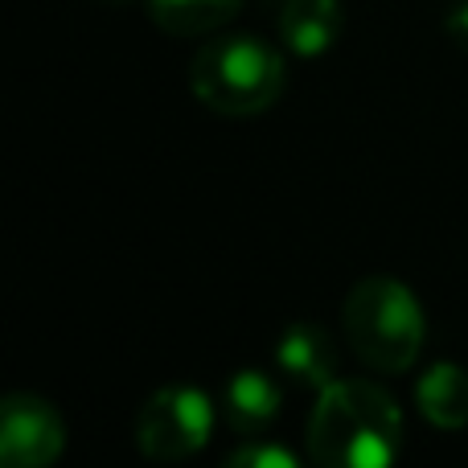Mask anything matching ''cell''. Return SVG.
<instances>
[{"instance_id":"cell-12","label":"cell","mask_w":468,"mask_h":468,"mask_svg":"<svg viewBox=\"0 0 468 468\" xmlns=\"http://www.w3.org/2000/svg\"><path fill=\"white\" fill-rule=\"evenodd\" d=\"M448 37H452L456 46L468 54V5H461V8H452V13H448Z\"/></svg>"},{"instance_id":"cell-4","label":"cell","mask_w":468,"mask_h":468,"mask_svg":"<svg viewBox=\"0 0 468 468\" xmlns=\"http://www.w3.org/2000/svg\"><path fill=\"white\" fill-rule=\"evenodd\" d=\"M214 403L197 387H161L136 411V448L153 464H181L214 436Z\"/></svg>"},{"instance_id":"cell-13","label":"cell","mask_w":468,"mask_h":468,"mask_svg":"<svg viewBox=\"0 0 468 468\" xmlns=\"http://www.w3.org/2000/svg\"><path fill=\"white\" fill-rule=\"evenodd\" d=\"M103 5H128V0H103Z\"/></svg>"},{"instance_id":"cell-1","label":"cell","mask_w":468,"mask_h":468,"mask_svg":"<svg viewBox=\"0 0 468 468\" xmlns=\"http://www.w3.org/2000/svg\"><path fill=\"white\" fill-rule=\"evenodd\" d=\"M313 468H395L403 452V411L370 378H337L316 390L308 415Z\"/></svg>"},{"instance_id":"cell-2","label":"cell","mask_w":468,"mask_h":468,"mask_svg":"<svg viewBox=\"0 0 468 468\" xmlns=\"http://www.w3.org/2000/svg\"><path fill=\"white\" fill-rule=\"evenodd\" d=\"M341 333L374 374H407L423 354V304L395 275H366L346 292Z\"/></svg>"},{"instance_id":"cell-11","label":"cell","mask_w":468,"mask_h":468,"mask_svg":"<svg viewBox=\"0 0 468 468\" xmlns=\"http://www.w3.org/2000/svg\"><path fill=\"white\" fill-rule=\"evenodd\" d=\"M222 468H308V464L300 461L292 448L267 440V444H242V448H234L227 461H222Z\"/></svg>"},{"instance_id":"cell-10","label":"cell","mask_w":468,"mask_h":468,"mask_svg":"<svg viewBox=\"0 0 468 468\" xmlns=\"http://www.w3.org/2000/svg\"><path fill=\"white\" fill-rule=\"evenodd\" d=\"M242 8V0H148V13L173 37L214 33Z\"/></svg>"},{"instance_id":"cell-14","label":"cell","mask_w":468,"mask_h":468,"mask_svg":"<svg viewBox=\"0 0 468 468\" xmlns=\"http://www.w3.org/2000/svg\"><path fill=\"white\" fill-rule=\"evenodd\" d=\"M271 5H275V8H280V5H283V0H271Z\"/></svg>"},{"instance_id":"cell-9","label":"cell","mask_w":468,"mask_h":468,"mask_svg":"<svg viewBox=\"0 0 468 468\" xmlns=\"http://www.w3.org/2000/svg\"><path fill=\"white\" fill-rule=\"evenodd\" d=\"M415 407L440 431L468 428V370L461 362H431L415 382Z\"/></svg>"},{"instance_id":"cell-8","label":"cell","mask_w":468,"mask_h":468,"mask_svg":"<svg viewBox=\"0 0 468 468\" xmlns=\"http://www.w3.org/2000/svg\"><path fill=\"white\" fill-rule=\"evenodd\" d=\"M341 29H346L341 0H283L280 5V37L296 58L329 54Z\"/></svg>"},{"instance_id":"cell-5","label":"cell","mask_w":468,"mask_h":468,"mask_svg":"<svg viewBox=\"0 0 468 468\" xmlns=\"http://www.w3.org/2000/svg\"><path fill=\"white\" fill-rule=\"evenodd\" d=\"M66 420L49 399L13 390L0 403V468H54L66 452Z\"/></svg>"},{"instance_id":"cell-7","label":"cell","mask_w":468,"mask_h":468,"mask_svg":"<svg viewBox=\"0 0 468 468\" xmlns=\"http://www.w3.org/2000/svg\"><path fill=\"white\" fill-rule=\"evenodd\" d=\"M283 411V387L259 366H242L222 387V415L239 436H259Z\"/></svg>"},{"instance_id":"cell-6","label":"cell","mask_w":468,"mask_h":468,"mask_svg":"<svg viewBox=\"0 0 468 468\" xmlns=\"http://www.w3.org/2000/svg\"><path fill=\"white\" fill-rule=\"evenodd\" d=\"M275 370L304 390H324L329 382H337V349L329 333L308 321L288 324L275 341Z\"/></svg>"},{"instance_id":"cell-3","label":"cell","mask_w":468,"mask_h":468,"mask_svg":"<svg viewBox=\"0 0 468 468\" xmlns=\"http://www.w3.org/2000/svg\"><path fill=\"white\" fill-rule=\"evenodd\" d=\"M283 82H288L283 54L250 33H227V37L206 41L189 62L194 99L214 115H230V120L263 115L267 107H275Z\"/></svg>"}]
</instances>
